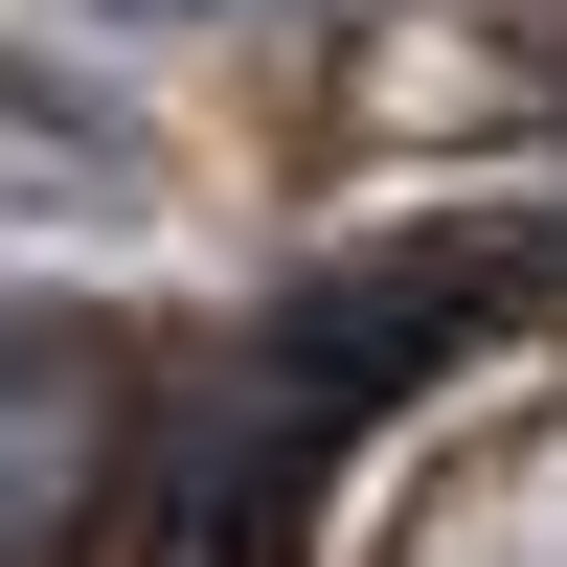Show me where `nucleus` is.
Masks as SVG:
<instances>
[{
	"instance_id": "1",
	"label": "nucleus",
	"mask_w": 567,
	"mask_h": 567,
	"mask_svg": "<svg viewBox=\"0 0 567 567\" xmlns=\"http://www.w3.org/2000/svg\"><path fill=\"white\" fill-rule=\"evenodd\" d=\"M91 454H114V386H91L69 341H0V545H45L91 499Z\"/></svg>"
},
{
	"instance_id": "2",
	"label": "nucleus",
	"mask_w": 567,
	"mask_h": 567,
	"mask_svg": "<svg viewBox=\"0 0 567 567\" xmlns=\"http://www.w3.org/2000/svg\"><path fill=\"white\" fill-rule=\"evenodd\" d=\"M91 23H250V0H91Z\"/></svg>"
}]
</instances>
